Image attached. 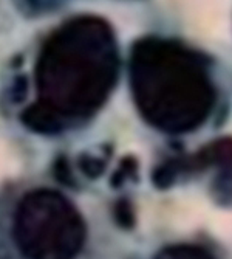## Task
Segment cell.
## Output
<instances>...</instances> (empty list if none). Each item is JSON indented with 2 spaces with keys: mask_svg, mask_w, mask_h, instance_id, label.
Returning <instances> with one entry per match:
<instances>
[{
  "mask_svg": "<svg viewBox=\"0 0 232 259\" xmlns=\"http://www.w3.org/2000/svg\"><path fill=\"white\" fill-rule=\"evenodd\" d=\"M118 45L108 23L79 16L61 25L43 44L36 64L39 100L64 129L95 115L118 79Z\"/></svg>",
  "mask_w": 232,
  "mask_h": 259,
  "instance_id": "cell-1",
  "label": "cell"
},
{
  "mask_svg": "<svg viewBox=\"0 0 232 259\" xmlns=\"http://www.w3.org/2000/svg\"><path fill=\"white\" fill-rule=\"evenodd\" d=\"M130 89L143 118L166 134L200 127L217 98L207 59L180 42L161 37L133 44Z\"/></svg>",
  "mask_w": 232,
  "mask_h": 259,
  "instance_id": "cell-2",
  "label": "cell"
},
{
  "mask_svg": "<svg viewBox=\"0 0 232 259\" xmlns=\"http://www.w3.org/2000/svg\"><path fill=\"white\" fill-rule=\"evenodd\" d=\"M14 238L28 259H75L85 241V224L65 196L40 188L20 200Z\"/></svg>",
  "mask_w": 232,
  "mask_h": 259,
  "instance_id": "cell-3",
  "label": "cell"
},
{
  "mask_svg": "<svg viewBox=\"0 0 232 259\" xmlns=\"http://www.w3.org/2000/svg\"><path fill=\"white\" fill-rule=\"evenodd\" d=\"M181 164L183 172L215 168L217 172L211 183L212 197L220 205H232V138H217L197 154L181 158Z\"/></svg>",
  "mask_w": 232,
  "mask_h": 259,
  "instance_id": "cell-4",
  "label": "cell"
},
{
  "mask_svg": "<svg viewBox=\"0 0 232 259\" xmlns=\"http://www.w3.org/2000/svg\"><path fill=\"white\" fill-rule=\"evenodd\" d=\"M155 259H215L212 253H209L206 248L198 245L180 244L170 245L161 250Z\"/></svg>",
  "mask_w": 232,
  "mask_h": 259,
  "instance_id": "cell-5",
  "label": "cell"
},
{
  "mask_svg": "<svg viewBox=\"0 0 232 259\" xmlns=\"http://www.w3.org/2000/svg\"><path fill=\"white\" fill-rule=\"evenodd\" d=\"M181 174V164L180 158H170L164 163L158 164L152 172V183L158 188V190H167L170 188L177 177Z\"/></svg>",
  "mask_w": 232,
  "mask_h": 259,
  "instance_id": "cell-6",
  "label": "cell"
},
{
  "mask_svg": "<svg viewBox=\"0 0 232 259\" xmlns=\"http://www.w3.org/2000/svg\"><path fill=\"white\" fill-rule=\"evenodd\" d=\"M79 169L88 177V179H96L102 176L105 171V160L96 157V155H90V154H82L78 160Z\"/></svg>",
  "mask_w": 232,
  "mask_h": 259,
  "instance_id": "cell-7",
  "label": "cell"
},
{
  "mask_svg": "<svg viewBox=\"0 0 232 259\" xmlns=\"http://www.w3.org/2000/svg\"><path fill=\"white\" fill-rule=\"evenodd\" d=\"M138 176V161L133 158V157H126L121 160V164H120V168L116 169V172L113 174L110 183L111 186L114 188H118L121 186L127 179H135Z\"/></svg>",
  "mask_w": 232,
  "mask_h": 259,
  "instance_id": "cell-8",
  "label": "cell"
},
{
  "mask_svg": "<svg viewBox=\"0 0 232 259\" xmlns=\"http://www.w3.org/2000/svg\"><path fill=\"white\" fill-rule=\"evenodd\" d=\"M114 219L123 228H132L135 225L133 205L127 199H121L114 205Z\"/></svg>",
  "mask_w": 232,
  "mask_h": 259,
  "instance_id": "cell-9",
  "label": "cell"
},
{
  "mask_svg": "<svg viewBox=\"0 0 232 259\" xmlns=\"http://www.w3.org/2000/svg\"><path fill=\"white\" fill-rule=\"evenodd\" d=\"M54 176L56 179L67 185V186H73L75 185V179H73V174H72V169H70V164H68V160L65 157H59L54 163Z\"/></svg>",
  "mask_w": 232,
  "mask_h": 259,
  "instance_id": "cell-10",
  "label": "cell"
},
{
  "mask_svg": "<svg viewBox=\"0 0 232 259\" xmlns=\"http://www.w3.org/2000/svg\"><path fill=\"white\" fill-rule=\"evenodd\" d=\"M27 92H28V79L25 76H19L11 89V93H13V97H14V101H22L23 98H25L27 95Z\"/></svg>",
  "mask_w": 232,
  "mask_h": 259,
  "instance_id": "cell-11",
  "label": "cell"
}]
</instances>
